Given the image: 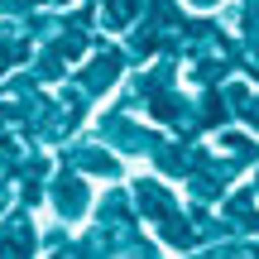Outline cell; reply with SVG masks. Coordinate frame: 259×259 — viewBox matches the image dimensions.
I'll return each mask as SVG.
<instances>
[{"mask_svg": "<svg viewBox=\"0 0 259 259\" xmlns=\"http://www.w3.org/2000/svg\"><path fill=\"white\" fill-rule=\"evenodd\" d=\"M183 5H192V10H202V15H211V10H221L226 0H183Z\"/></svg>", "mask_w": 259, "mask_h": 259, "instance_id": "obj_1", "label": "cell"}]
</instances>
